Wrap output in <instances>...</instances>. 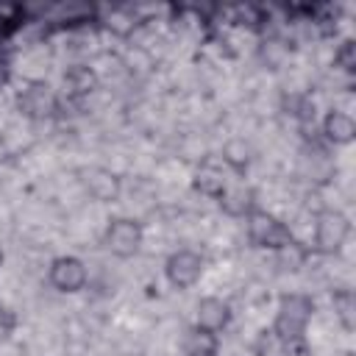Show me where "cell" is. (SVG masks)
<instances>
[{"mask_svg": "<svg viewBox=\"0 0 356 356\" xmlns=\"http://www.w3.org/2000/svg\"><path fill=\"white\" fill-rule=\"evenodd\" d=\"M312 312H314V303L306 295H298V292L284 295L278 300V314H275V323H273V334L281 342L303 339V331H306V323L312 320Z\"/></svg>", "mask_w": 356, "mask_h": 356, "instance_id": "cell-1", "label": "cell"}, {"mask_svg": "<svg viewBox=\"0 0 356 356\" xmlns=\"http://www.w3.org/2000/svg\"><path fill=\"white\" fill-rule=\"evenodd\" d=\"M248 236L253 245L259 248H275V250H284L292 245V234L289 228L275 220L273 214L267 211H250L248 214Z\"/></svg>", "mask_w": 356, "mask_h": 356, "instance_id": "cell-2", "label": "cell"}, {"mask_svg": "<svg viewBox=\"0 0 356 356\" xmlns=\"http://www.w3.org/2000/svg\"><path fill=\"white\" fill-rule=\"evenodd\" d=\"M350 234V222L337 209H323L314 222V245L323 253H337Z\"/></svg>", "mask_w": 356, "mask_h": 356, "instance_id": "cell-3", "label": "cell"}, {"mask_svg": "<svg viewBox=\"0 0 356 356\" xmlns=\"http://www.w3.org/2000/svg\"><path fill=\"white\" fill-rule=\"evenodd\" d=\"M164 273H167V281L175 286V289H189L200 281L203 275V256L195 253V250H175L167 264H164Z\"/></svg>", "mask_w": 356, "mask_h": 356, "instance_id": "cell-4", "label": "cell"}, {"mask_svg": "<svg viewBox=\"0 0 356 356\" xmlns=\"http://www.w3.org/2000/svg\"><path fill=\"white\" fill-rule=\"evenodd\" d=\"M142 245V225L131 217H117L106 228V248L114 256H134Z\"/></svg>", "mask_w": 356, "mask_h": 356, "instance_id": "cell-5", "label": "cell"}, {"mask_svg": "<svg viewBox=\"0 0 356 356\" xmlns=\"http://www.w3.org/2000/svg\"><path fill=\"white\" fill-rule=\"evenodd\" d=\"M17 108H19L25 117H31V120H44V117H50L53 108H56V95H53L50 83H44V81H31V83H25V89L17 95Z\"/></svg>", "mask_w": 356, "mask_h": 356, "instance_id": "cell-6", "label": "cell"}, {"mask_svg": "<svg viewBox=\"0 0 356 356\" xmlns=\"http://www.w3.org/2000/svg\"><path fill=\"white\" fill-rule=\"evenodd\" d=\"M47 278L58 292H78L86 284V264L78 256H58L53 259Z\"/></svg>", "mask_w": 356, "mask_h": 356, "instance_id": "cell-7", "label": "cell"}, {"mask_svg": "<svg viewBox=\"0 0 356 356\" xmlns=\"http://www.w3.org/2000/svg\"><path fill=\"white\" fill-rule=\"evenodd\" d=\"M83 178V189L95 197V200H100V203H114L117 197H120V192H122V184H120V178L111 172V170H106V167H89V170H83L81 172Z\"/></svg>", "mask_w": 356, "mask_h": 356, "instance_id": "cell-8", "label": "cell"}, {"mask_svg": "<svg viewBox=\"0 0 356 356\" xmlns=\"http://www.w3.org/2000/svg\"><path fill=\"white\" fill-rule=\"evenodd\" d=\"M228 320H231V309L222 298H203L197 303V328L217 334L228 325Z\"/></svg>", "mask_w": 356, "mask_h": 356, "instance_id": "cell-9", "label": "cell"}, {"mask_svg": "<svg viewBox=\"0 0 356 356\" xmlns=\"http://www.w3.org/2000/svg\"><path fill=\"white\" fill-rule=\"evenodd\" d=\"M323 134L328 142L334 145H350L353 136H356V122L348 111H339V108H331L323 120Z\"/></svg>", "mask_w": 356, "mask_h": 356, "instance_id": "cell-10", "label": "cell"}, {"mask_svg": "<svg viewBox=\"0 0 356 356\" xmlns=\"http://www.w3.org/2000/svg\"><path fill=\"white\" fill-rule=\"evenodd\" d=\"M64 86L72 92V95H89L97 89V72L86 64H72L67 72H64Z\"/></svg>", "mask_w": 356, "mask_h": 356, "instance_id": "cell-11", "label": "cell"}, {"mask_svg": "<svg viewBox=\"0 0 356 356\" xmlns=\"http://www.w3.org/2000/svg\"><path fill=\"white\" fill-rule=\"evenodd\" d=\"M184 350L186 356H217V337L195 325L184 337Z\"/></svg>", "mask_w": 356, "mask_h": 356, "instance_id": "cell-12", "label": "cell"}, {"mask_svg": "<svg viewBox=\"0 0 356 356\" xmlns=\"http://www.w3.org/2000/svg\"><path fill=\"white\" fill-rule=\"evenodd\" d=\"M220 206L225 209V214H231V217H239V214H250V189H245V186H234V189H228L225 186V192L220 195Z\"/></svg>", "mask_w": 356, "mask_h": 356, "instance_id": "cell-13", "label": "cell"}, {"mask_svg": "<svg viewBox=\"0 0 356 356\" xmlns=\"http://www.w3.org/2000/svg\"><path fill=\"white\" fill-rule=\"evenodd\" d=\"M195 186L203 192V195H211V197H220L225 192V178L217 167H200L197 175H195Z\"/></svg>", "mask_w": 356, "mask_h": 356, "instance_id": "cell-14", "label": "cell"}, {"mask_svg": "<svg viewBox=\"0 0 356 356\" xmlns=\"http://www.w3.org/2000/svg\"><path fill=\"white\" fill-rule=\"evenodd\" d=\"M222 159H225L234 170H242V167H248V161H250V147L245 145V139H231V142L222 147Z\"/></svg>", "mask_w": 356, "mask_h": 356, "instance_id": "cell-15", "label": "cell"}, {"mask_svg": "<svg viewBox=\"0 0 356 356\" xmlns=\"http://www.w3.org/2000/svg\"><path fill=\"white\" fill-rule=\"evenodd\" d=\"M337 309H339L337 314L345 323V328H353V298H350V292H345V295L337 298Z\"/></svg>", "mask_w": 356, "mask_h": 356, "instance_id": "cell-16", "label": "cell"}, {"mask_svg": "<svg viewBox=\"0 0 356 356\" xmlns=\"http://www.w3.org/2000/svg\"><path fill=\"white\" fill-rule=\"evenodd\" d=\"M14 325H17V317H14V312H11V309H6V306H0V345H3V342L11 337Z\"/></svg>", "mask_w": 356, "mask_h": 356, "instance_id": "cell-17", "label": "cell"}, {"mask_svg": "<svg viewBox=\"0 0 356 356\" xmlns=\"http://www.w3.org/2000/svg\"><path fill=\"white\" fill-rule=\"evenodd\" d=\"M337 64H339L342 70H353V64H356V47H353V42H345V44L339 47Z\"/></svg>", "mask_w": 356, "mask_h": 356, "instance_id": "cell-18", "label": "cell"}, {"mask_svg": "<svg viewBox=\"0 0 356 356\" xmlns=\"http://www.w3.org/2000/svg\"><path fill=\"white\" fill-rule=\"evenodd\" d=\"M0 264H3V250H0Z\"/></svg>", "mask_w": 356, "mask_h": 356, "instance_id": "cell-19", "label": "cell"}, {"mask_svg": "<svg viewBox=\"0 0 356 356\" xmlns=\"http://www.w3.org/2000/svg\"><path fill=\"white\" fill-rule=\"evenodd\" d=\"M345 356H353V353H345Z\"/></svg>", "mask_w": 356, "mask_h": 356, "instance_id": "cell-20", "label": "cell"}]
</instances>
